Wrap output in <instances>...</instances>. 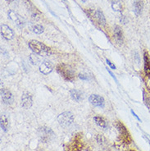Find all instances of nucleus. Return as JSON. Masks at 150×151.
Instances as JSON below:
<instances>
[{"mask_svg": "<svg viewBox=\"0 0 150 151\" xmlns=\"http://www.w3.org/2000/svg\"><path fill=\"white\" fill-rule=\"evenodd\" d=\"M29 47L34 52V53L38 54L39 56H49L52 53L51 49H49V47H47L43 43L37 41V40H31L29 42Z\"/></svg>", "mask_w": 150, "mask_h": 151, "instance_id": "obj_1", "label": "nucleus"}, {"mask_svg": "<svg viewBox=\"0 0 150 151\" xmlns=\"http://www.w3.org/2000/svg\"><path fill=\"white\" fill-rule=\"evenodd\" d=\"M57 71L64 79L68 81H73L75 78V72L69 65L64 64V63L57 65Z\"/></svg>", "mask_w": 150, "mask_h": 151, "instance_id": "obj_2", "label": "nucleus"}, {"mask_svg": "<svg viewBox=\"0 0 150 151\" xmlns=\"http://www.w3.org/2000/svg\"><path fill=\"white\" fill-rule=\"evenodd\" d=\"M38 136L39 140L43 143H48L49 141H52L55 137V134L53 130L49 127H42L38 130Z\"/></svg>", "mask_w": 150, "mask_h": 151, "instance_id": "obj_3", "label": "nucleus"}, {"mask_svg": "<svg viewBox=\"0 0 150 151\" xmlns=\"http://www.w3.org/2000/svg\"><path fill=\"white\" fill-rule=\"evenodd\" d=\"M68 151H88V147L80 136L77 135L68 145Z\"/></svg>", "mask_w": 150, "mask_h": 151, "instance_id": "obj_4", "label": "nucleus"}, {"mask_svg": "<svg viewBox=\"0 0 150 151\" xmlns=\"http://www.w3.org/2000/svg\"><path fill=\"white\" fill-rule=\"evenodd\" d=\"M116 127L118 132H119V136H120L121 141L124 144H130L132 141L131 136L130 135V133L128 132V130L126 127L123 125V123H121V122H117L116 123Z\"/></svg>", "mask_w": 150, "mask_h": 151, "instance_id": "obj_5", "label": "nucleus"}, {"mask_svg": "<svg viewBox=\"0 0 150 151\" xmlns=\"http://www.w3.org/2000/svg\"><path fill=\"white\" fill-rule=\"evenodd\" d=\"M57 122L61 127H62L63 128H67L73 123L74 116L71 112H64L58 115Z\"/></svg>", "mask_w": 150, "mask_h": 151, "instance_id": "obj_6", "label": "nucleus"}, {"mask_svg": "<svg viewBox=\"0 0 150 151\" xmlns=\"http://www.w3.org/2000/svg\"><path fill=\"white\" fill-rule=\"evenodd\" d=\"M8 18L11 19L12 22H14L18 26V27H23L24 26V20L23 18L21 17V16L19 15L17 12H16L12 11V10H9L8 12Z\"/></svg>", "mask_w": 150, "mask_h": 151, "instance_id": "obj_7", "label": "nucleus"}, {"mask_svg": "<svg viewBox=\"0 0 150 151\" xmlns=\"http://www.w3.org/2000/svg\"><path fill=\"white\" fill-rule=\"evenodd\" d=\"M89 101L92 105L95 106V107H100V108L104 107V99L100 95L91 94L89 98Z\"/></svg>", "mask_w": 150, "mask_h": 151, "instance_id": "obj_8", "label": "nucleus"}, {"mask_svg": "<svg viewBox=\"0 0 150 151\" xmlns=\"http://www.w3.org/2000/svg\"><path fill=\"white\" fill-rule=\"evenodd\" d=\"M0 31H1V35L2 37L4 38L5 40H11L13 36H14V33H13V30H11L10 27L7 26V25H1L0 27Z\"/></svg>", "mask_w": 150, "mask_h": 151, "instance_id": "obj_9", "label": "nucleus"}, {"mask_svg": "<svg viewBox=\"0 0 150 151\" xmlns=\"http://www.w3.org/2000/svg\"><path fill=\"white\" fill-rule=\"evenodd\" d=\"M1 98L5 104H11L13 102V95L6 89H1Z\"/></svg>", "mask_w": 150, "mask_h": 151, "instance_id": "obj_10", "label": "nucleus"}, {"mask_svg": "<svg viewBox=\"0 0 150 151\" xmlns=\"http://www.w3.org/2000/svg\"><path fill=\"white\" fill-rule=\"evenodd\" d=\"M53 64L50 62L44 61L39 66V72L43 73V74H44V75H48L53 71Z\"/></svg>", "mask_w": 150, "mask_h": 151, "instance_id": "obj_11", "label": "nucleus"}, {"mask_svg": "<svg viewBox=\"0 0 150 151\" xmlns=\"http://www.w3.org/2000/svg\"><path fill=\"white\" fill-rule=\"evenodd\" d=\"M144 68L147 77H150V58L149 53L146 51L144 52Z\"/></svg>", "mask_w": 150, "mask_h": 151, "instance_id": "obj_12", "label": "nucleus"}, {"mask_svg": "<svg viewBox=\"0 0 150 151\" xmlns=\"http://www.w3.org/2000/svg\"><path fill=\"white\" fill-rule=\"evenodd\" d=\"M22 106L25 109H30L32 106V97L29 93H24L22 97Z\"/></svg>", "mask_w": 150, "mask_h": 151, "instance_id": "obj_13", "label": "nucleus"}, {"mask_svg": "<svg viewBox=\"0 0 150 151\" xmlns=\"http://www.w3.org/2000/svg\"><path fill=\"white\" fill-rule=\"evenodd\" d=\"M0 124H1V129L4 132H7L10 127V122L8 120V117L4 114L1 115V119H0Z\"/></svg>", "mask_w": 150, "mask_h": 151, "instance_id": "obj_14", "label": "nucleus"}, {"mask_svg": "<svg viewBox=\"0 0 150 151\" xmlns=\"http://www.w3.org/2000/svg\"><path fill=\"white\" fill-rule=\"evenodd\" d=\"M144 8V3L142 0H135L134 3V12L137 17L141 15Z\"/></svg>", "mask_w": 150, "mask_h": 151, "instance_id": "obj_15", "label": "nucleus"}, {"mask_svg": "<svg viewBox=\"0 0 150 151\" xmlns=\"http://www.w3.org/2000/svg\"><path fill=\"white\" fill-rule=\"evenodd\" d=\"M112 8H113V11L122 12V11H123L122 0H112Z\"/></svg>", "mask_w": 150, "mask_h": 151, "instance_id": "obj_16", "label": "nucleus"}, {"mask_svg": "<svg viewBox=\"0 0 150 151\" xmlns=\"http://www.w3.org/2000/svg\"><path fill=\"white\" fill-rule=\"evenodd\" d=\"M94 16H95V18L97 20L98 23L101 26H105L106 25V19L105 17L103 15V12L100 11V10H96L95 13H94Z\"/></svg>", "mask_w": 150, "mask_h": 151, "instance_id": "obj_17", "label": "nucleus"}, {"mask_svg": "<svg viewBox=\"0 0 150 151\" xmlns=\"http://www.w3.org/2000/svg\"><path fill=\"white\" fill-rule=\"evenodd\" d=\"M70 94H71V98L76 102H80L82 100V94L80 91H77L75 89H72L70 91Z\"/></svg>", "mask_w": 150, "mask_h": 151, "instance_id": "obj_18", "label": "nucleus"}, {"mask_svg": "<svg viewBox=\"0 0 150 151\" xmlns=\"http://www.w3.org/2000/svg\"><path fill=\"white\" fill-rule=\"evenodd\" d=\"M114 35H115L116 40L120 44H121L123 41V35H122V31L119 26H116L114 28Z\"/></svg>", "mask_w": 150, "mask_h": 151, "instance_id": "obj_19", "label": "nucleus"}, {"mask_svg": "<svg viewBox=\"0 0 150 151\" xmlns=\"http://www.w3.org/2000/svg\"><path fill=\"white\" fill-rule=\"evenodd\" d=\"M94 120L95 122V123L98 126V127H100L102 128H106L107 127V123H106L105 120L101 117H98V116H95L94 117Z\"/></svg>", "mask_w": 150, "mask_h": 151, "instance_id": "obj_20", "label": "nucleus"}, {"mask_svg": "<svg viewBox=\"0 0 150 151\" xmlns=\"http://www.w3.org/2000/svg\"><path fill=\"white\" fill-rule=\"evenodd\" d=\"M44 28L41 25L36 24V25H34L32 27V31L35 34H41L44 32Z\"/></svg>", "mask_w": 150, "mask_h": 151, "instance_id": "obj_21", "label": "nucleus"}, {"mask_svg": "<svg viewBox=\"0 0 150 151\" xmlns=\"http://www.w3.org/2000/svg\"><path fill=\"white\" fill-rule=\"evenodd\" d=\"M29 58H30V62L32 64L36 65L39 63V58H38V56H36L35 53H31Z\"/></svg>", "mask_w": 150, "mask_h": 151, "instance_id": "obj_22", "label": "nucleus"}, {"mask_svg": "<svg viewBox=\"0 0 150 151\" xmlns=\"http://www.w3.org/2000/svg\"><path fill=\"white\" fill-rule=\"evenodd\" d=\"M96 140H97L98 144L103 145V142L105 141V139H104V137L103 136H101V135H97V136H96Z\"/></svg>", "mask_w": 150, "mask_h": 151, "instance_id": "obj_23", "label": "nucleus"}, {"mask_svg": "<svg viewBox=\"0 0 150 151\" xmlns=\"http://www.w3.org/2000/svg\"><path fill=\"white\" fill-rule=\"evenodd\" d=\"M106 62H107V63L109 65V67L112 68V69H113V70H114V69H116V66H115L114 64H113V63H111V62H110L108 59H107V60H106Z\"/></svg>", "mask_w": 150, "mask_h": 151, "instance_id": "obj_24", "label": "nucleus"}, {"mask_svg": "<svg viewBox=\"0 0 150 151\" xmlns=\"http://www.w3.org/2000/svg\"><path fill=\"white\" fill-rule=\"evenodd\" d=\"M120 21H121V23H123V24H126V22H127V19L126 18V17H125V16H121V18H120Z\"/></svg>", "mask_w": 150, "mask_h": 151, "instance_id": "obj_25", "label": "nucleus"}, {"mask_svg": "<svg viewBox=\"0 0 150 151\" xmlns=\"http://www.w3.org/2000/svg\"><path fill=\"white\" fill-rule=\"evenodd\" d=\"M108 72H109V74H110V75L112 76V77H113V79L115 80V81H116V82H118V81H117V80H116V76H114V75H113V72H111V71H110V70H109V69H108Z\"/></svg>", "mask_w": 150, "mask_h": 151, "instance_id": "obj_26", "label": "nucleus"}, {"mask_svg": "<svg viewBox=\"0 0 150 151\" xmlns=\"http://www.w3.org/2000/svg\"><path fill=\"white\" fill-rule=\"evenodd\" d=\"M135 58L136 62H137V63H140V60H139V54L137 53H135Z\"/></svg>", "mask_w": 150, "mask_h": 151, "instance_id": "obj_27", "label": "nucleus"}, {"mask_svg": "<svg viewBox=\"0 0 150 151\" xmlns=\"http://www.w3.org/2000/svg\"><path fill=\"white\" fill-rule=\"evenodd\" d=\"M79 78L81 80H85V81L88 79V78H87V76H85V75H84V74H80Z\"/></svg>", "mask_w": 150, "mask_h": 151, "instance_id": "obj_28", "label": "nucleus"}, {"mask_svg": "<svg viewBox=\"0 0 150 151\" xmlns=\"http://www.w3.org/2000/svg\"><path fill=\"white\" fill-rule=\"evenodd\" d=\"M131 113H132V114H133V115H134V116H135V117H136V119H137V120H138V121L141 122V120H140V118H139V117H138V116H137V115H136V113H135V112H134V111H133V110H131Z\"/></svg>", "mask_w": 150, "mask_h": 151, "instance_id": "obj_29", "label": "nucleus"}, {"mask_svg": "<svg viewBox=\"0 0 150 151\" xmlns=\"http://www.w3.org/2000/svg\"><path fill=\"white\" fill-rule=\"evenodd\" d=\"M148 78V81H147V86H148V88H149V90L150 91V77H147Z\"/></svg>", "mask_w": 150, "mask_h": 151, "instance_id": "obj_30", "label": "nucleus"}, {"mask_svg": "<svg viewBox=\"0 0 150 151\" xmlns=\"http://www.w3.org/2000/svg\"><path fill=\"white\" fill-rule=\"evenodd\" d=\"M7 2H8V3H11V2H13L14 0H6Z\"/></svg>", "mask_w": 150, "mask_h": 151, "instance_id": "obj_31", "label": "nucleus"}, {"mask_svg": "<svg viewBox=\"0 0 150 151\" xmlns=\"http://www.w3.org/2000/svg\"><path fill=\"white\" fill-rule=\"evenodd\" d=\"M82 2H86V0H81Z\"/></svg>", "mask_w": 150, "mask_h": 151, "instance_id": "obj_32", "label": "nucleus"}, {"mask_svg": "<svg viewBox=\"0 0 150 151\" xmlns=\"http://www.w3.org/2000/svg\"><path fill=\"white\" fill-rule=\"evenodd\" d=\"M129 151H135V150H129Z\"/></svg>", "mask_w": 150, "mask_h": 151, "instance_id": "obj_33", "label": "nucleus"}, {"mask_svg": "<svg viewBox=\"0 0 150 151\" xmlns=\"http://www.w3.org/2000/svg\"><path fill=\"white\" fill-rule=\"evenodd\" d=\"M63 1H65V0H63Z\"/></svg>", "mask_w": 150, "mask_h": 151, "instance_id": "obj_34", "label": "nucleus"}]
</instances>
